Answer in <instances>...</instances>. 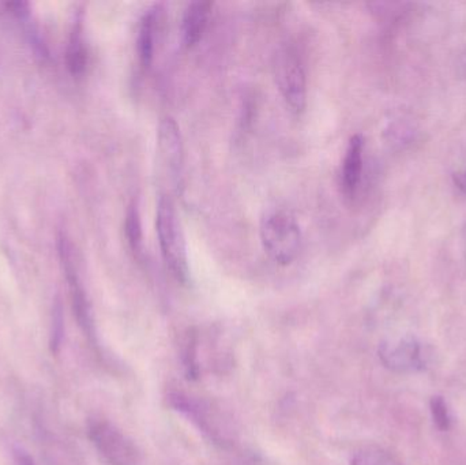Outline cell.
<instances>
[{
  "label": "cell",
  "instance_id": "cell-1",
  "mask_svg": "<svg viewBox=\"0 0 466 465\" xmlns=\"http://www.w3.org/2000/svg\"><path fill=\"white\" fill-rule=\"evenodd\" d=\"M156 229L167 269L179 283L187 284L190 280L187 243L177 207L169 197L161 196L158 199Z\"/></svg>",
  "mask_w": 466,
  "mask_h": 465
},
{
  "label": "cell",
  "instance_id": "cell-2",
  "mask_svg": "<svg viewBox=\"0 0 466 465\" xmlns=\"http://www.w3.org/2000/svg\"><path fill=\"white\" fill-rule=\"evenodd\" d=\"M260 242L263 250L276 264H292L303 246L300 226L292 213L284 209H270L260 218Z\"/></svg>",
  "mask_w": 466,
  "mask_h": 465
},
{
  "label": "cell",
  "instance_id": "cell-3",
  "mask_svg": "<svg viewBox=\"0 0 466 465\" xmlns=\"http://www.w3.org/2000/svg\"><path fill=\"white\" fill-rule=\"evenodd\" d=\"M274 76L287 106L300 114L307 106V74L301 57L292 46H282L274 55Z\"/></svg>",
  "mask_w": 466,
  "mask_h": 465
},
{
  "label": "cell",
  "instance_id": "cell-4",
  "mask_svg": "<svg viewBox=\"0 0 466 465\" xmlns=\"http://www.w3.org/2000/svg\"><path fill=\"white\" fill-rule=\"evenodd\" d=\"M89 437L98 453L111 465H138L141 461L137 445L109 420H90Z\"/></svg>",
  "mask_w": 466,
  "mask_h": 465
},
{
  "label": "cell",
  "instance_id": "cell-5",
  "mask_svg": "<svg viewBox=\"0 0 466 465\" xmlns=\"http://www.w3.org/2000/svg\"><path fill=\"white\" fill-rule=\"evenodd\" d=\"M380 362L394 373H416L423 370L424 357L420 341L415 336L389 339L380 346Z\"/></svg>",
  "mask_w": 466,
  "mask_h": 465
},
{
  "label": "cell",
  "instance_id": "cell-6",
  "mask_svg": "<svg viewBox=\"0 0 466 465\" xmlns=\"http://www.w3.org/2000/svg\"><path fill=\"white\" fill-rule=\"evenodd\" d=\"M59 253L63 268H65L66 278H67L68 287H70L74 310H76L79 324L82 325L85 332L92 335L93 322L89 300H87L86 294H85L84 287H82L78 272H76V264H74L73 248H71V245L66 238H60Z\"/></svg>",
  "mask_w": 466,
  "mask_h": 465
},
{
  "label": "cell",
  "instance_id": "cell-7",
  "mask_svg": "<svg viewBox=\"0 0 466 465\" xmlns=\"http://www.w3.org/2000/svg\"><path fill=\"white\" fill-rule=\"evenodd\" d=\"M157 147L168 172L177 177L183 164V139L179 125L171 116L161 119L157 130Z\"/></svg>",
  "mask_w": 466,
  "mask_h": 465
},
{
  "label": "cell",
  "instance_id": "cell-8",
  "mask_svg": "<svg viewBox=\"0 0 466 465\" xmlns=\"http://www.w3.org/2000/svg\"><path fill=\"white\" fill-rule=\"evenodd\" d=\"M364 138L356 134L350 138L342 163L341 186L345 196L352 198L360 185L363 174Z\"/></svg>",
  "mask_w": 466,
  "mask_h": 465
},
{
  "label": "cell",
  "instance_id": "cell-9",
  "mask_svg": "<svg viewBox=\"0 0 466 465\" xmlns=\"http://www.w3.org/2000/svg\"><path fill=\"white\" fill-rule=\"evenodd\" d=\"M160 15V5H155L145 11L139 21L137 52H138L139 62L144 67H150L155 57Z\"/></svg>",
  "mask_w": 466,
  "mask_h": 465
},
{
  "label": "cell",
  "instance_id": "cell-10",
  "mask_svg": "<svg viewBox=\"0 0 466 465\" xmlns=\"http://www.w3.org/2000/svg\"><path fill=\"white\" fill-rule=\"evenodd\" d=\"M213 5L210 2H194L186 8L182 19V37L186 46L199 43L209 22Z\"/></svg>",
  "mask_w": 466,
  "mask_h": 465
},
{
  "label": "cell",
  "instance_id": "cell-11",
  "mask_svg": "<svg viewBox=\"0 0 466 465\" xmlns=\"http://www.w3.org/2000/svg\"><path fill=\"white\" fill-rule=\"evenodd\" d=\"M125 231L131 251L137 258L141 259L145 256L144 229H142L141 210L137 199L128 205Z\"/></svg>",
  "mask_w": 466,
  "mask_h": 465
},
{
  "label": "cell",
  "instance_id": "cell-12",
  "mask_svg": "<svg viewBox=\"0 0 466 465\" xmlns=\"http://www.w3.org/2000/svg\"><path fill=\"white\" fill-rule=\"evenodd\" d=\"M87 63H89V52H87L86 43L82 35V25L78 22L74 26L70 44H68L67 67L73 76H78L86 71Z\"/></svg>",
  "mask_w": 466,
  "mask_h": 465
},
{
  "label": "cell",
  "instance_id": "cell-13",
  "mask_svg": "<svg viewBox=\"0 0 466 465\" xmlns=\"http://www.w3.org/2000/svg\"><path fill=\"white\" fill-rule=\"evenodd\" d=\"M350 465H401L390 453L380 448H364L352 458Z\"/></svg>",
  "mask_w": 466,
  "mask_h": 465
},
{
  "label": "cell",
  "instance_id": "cell-14",
  "mask_svg": "<svg viewBox=\"0 0 466 465\" xmlns=\"http://www.w3.org/2000/svg\"><path fill=\"white\" fill-rule=\"evenodd\" d=\"M430 411H431L432 420H434L435 426L440 429L441 431H449L451 428V414L449 409L448 403L442 396H434L430 401Z\"/></svg>",
  "mask_w": 466,
  "mask_h": 465
},
{
  "label": "cell",
  "instance_id": "cell-15",
  "mask_svg": "<svg viewBox=\"0 0 466 465\" xmlns=\"http://www.w3.org/2000/svg\"><path fill=\"white\" fill-rule=\"evenodd\" d=\"M183 363H185L188 379H196L198 376V366H197V339L193 335H188L186 339Z\"/></svg>",
  "mask_w": 466,
  "mask_h": 465
},
{
  "label": "cell",
  "instance_id": "cell-16",
  "mask_svg": "<svg viewBox=\"0 0 466 465\" xmlns=\"http://www.w3.org/2000/svg\"><path fill=\"white\" fill-rule=\"evenodd\" d=\"M15 464L16 465H35L33 459L27 455L24 450H16L15 452Z\"/></svg>",
  "mask_w": 466,
  "mask_h": 465
},
{
  "label": "cell",
  "instance_id": "cell-17",
  "mask_svg": "<svg viewBox=\"0 0 466 465\" xmlns=\"http://www.w3.org/2000/svg\"><path fill=\"white\" fill-rule=\"evenodd\" d=\"M454 179H456L457 186L466 194V168L464 171L459 172V174L454 177Z\"/></svg>",
  "mask_w": 466,
  "mask_h": 465
}]
</instances>
